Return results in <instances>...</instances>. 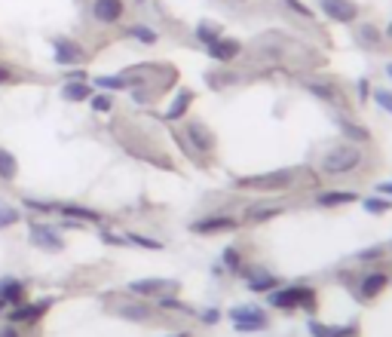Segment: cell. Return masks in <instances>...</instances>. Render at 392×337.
<instances>
[{
	"label": "cell",
	"instance_id": "6da1fadb",
	"mask_svg": "<svg viewBox=\"0 0 392 337\" xmlns=\"http://www.w3.org/2000/svg\"><path fill=\"white\" fill-rule=\"evenodd\" d=\"M362 166H365V154H362V147L349 145V141L328 147L322 154V160H319V172H322V175H331V178L353 175V172H359Z\"/></svg>",
	"mask_w": 392,
	"mask_h": 337
},
{
	"label": "cell",
	"instance_id": "7a4b0ae2",
	"mask_svg": "<svg viewBox=\"0 0 392 337\" xmlns=\"http://www.w3.org/2000/svg\"><path fill=\"white\" fill-rule=\"evenodd\" d=\"M297 181H301V169H276V172L236 178V188H242V190H291Z\"/></svg>",
	"mask_w": 392,
	"mask_h": 337
},
{
	"label": "cell",
	"instance_id": "3957f363",
	"mask_svg": "<svg viewBox=\"0 0 392 337\" xmlns=\"http://www.w3.org/2000/svg\"><path fill=\"white\" fill-rule=\"evenodd\" d=\"M270 307H279V310H295V307H304V310H312V307H316V291L304 289V285L273 289V291H270Z\"/></svg>",
	"mask_w": 392,
	"mask_h": 337
},
{
	"label": "cell",
	"instance_id": "277c9868",
	"mask_svg": "<svg viewBox=\"0 0 392 337\" xmlns=\"http://www.w3.org/2000/svg\"><path fill=\"white\" fill-rule=\"evenodd\" d=\"M89 19L102 28L120 25L126 19V0H92L89 3Z\"/></svg>",
	"mask_w": 392,
	"mask_h": 337
},
{
	"label": "cell",
	"instance_id": "5b68a950",
	"mask_svg": "<svg viewBox=\"0 0 392 337\" xmlns=\"http://www.w3.org/2000/svg\"><path fill=\"white\" fill-rule=\"evenodd\" d=\"M49 43H53V62L62 64V68H74V64L86 62V49H83L77 40H71V37H53Z\"/></svg>",
	"mask_w": 392,
	"mask_h": 337
},
{
	"label": "cell",
	"instance_id": "8992f818",
	"mask_svg": "<svg viewBox=\"0 0 392 337\" xmlns=\"http://www.w3.org/2000/svg\"><path fill=\"white\" fill-rule=\"evenodd\" d=\"M230 319L236 325V331L248 334V331H263L267 328V313L254 304H245V307H233L230 310Z\"/></svg>",
	"mask_w": 392,
	"mask_h": 337
},
{
	"label": "cell",
	"instance_id": "52a82bcc",
	"mask_svg": "<svg viewBox=\"0 0 392 337\" xmlns=\"http://www.w3.org/2000/svg\"><path fill=\"white\" fill-rule=\"evenodd\" d=\"M55 300L53 298H44V300H34V304H16L10 310V322L12 325H34V322H40L44 319V313L49 310V307H53Z\"/></svg>",
	"mask_w": 392,
	"mask_h": 337
},
{
	"label": "cell",
	"instance_id": "ba28073f",
	"mask_svg": "<svg viewBox=\"0 0 392 337\" xmlns=\"http://www.w3.org/2000/svg\"><path fill=\"white\" fill-rule=\"evenodd\" d=\"M31 246L44 248V252H62V248H65V239L59 236L55 227L37 224V221H34V224H31Z\"/></svg>",
	"mask_w": 392,
	"mask_h": 337
},
{
	"label": "cell",
	"instance_id": "9c48e42d",
	"mask_svg": "<svg viewBox=\"0 0 392 337\" xmlns=\"http://www.w3.org/2000/svg\"><path fill=\"white\" fill-rule=\"evenodd\" d=\"M319 10H322L328 19L344 21V25L359 19V6H355L353 0H319Z\"/></svg>",
	"mask_w": 392,
	"mask_h": 337
},
{
	"label": "cell",
	"instance_id": "30bf717a",
	"mask_svg": "<svg viewBox=\"0 0 392 337\" xmlns=\"http://www.w3.org/2000/svg\"><path fill=\"white\" fill-rule=\"evenodd\" d=\"M184 138H187V145H194V150H199V154H212V150H215V135L209 132V126L196 123V120L187 123Z\"/></svg>",
	"mask_w": 392,
	"mask_h": 337
},
{
	"label": "cell",
	"instance_id": "8fae6325",
	"mask_svg": "<svg viewBox=\"0 0 392 337\" xmlns=\"http://www.w3.org/2000/svg\"><path fill=\"white\" fill-rule=\"evenodd\" d=\"M55 212H59L62 218L80 221V224H98V221H102V212L89 209V206H77V203H55Z\"/></svg>",
	"mask_w": 392,
	"mask_h": 337
},
{
	"label": "cell",
	"instance_id": "7c38bea8",
	"mask_svg": "<svg viewBox=\"0 0 392 337\" xmlns=\"http://www.w3.org/2000/svg\"><path fill=\"white\" fill-rule=\"evenodd\" d=\"M236 227V218H230V215H212V218H203V221H194L190 224V230L194 233H221V230H233Z\"/></svg>",
	"mask_w": 392,
	"mask_h": 337
},
{
	"label": "cell",
	"instance_id": "4fadbf2b",
	"mask_svg": "<svg viewBox=\"0 0 392 337\" xmlns=\"http://www.w3.org/2000/svg\"><path fill=\"white\" fill-rule=\"evenodd\" d=\"M172 285L175 282H169V279H135L126 289H129V295H135V298H153V295H162L166 289H172Z\"/></svg>",
	"mask_w": 392,
	"mask_h": 337
},
{
	"label": "cell",
	"instance_id": "5bb4252c",
	"mask_svg": "<svg viewBox=\"0 0 392 337\" xmlns=\"http://www.w3.org/2000/svg\"><path fill=\"white\" fill-rule=\"evenodd\" d=\"M239 53H242V43L233 40V37H221V40H215V43L209 46V55H212L215 62H221V64L233 62Z\"/></svg>",
	"mask_w": 392,
	"mask_h": 337
},
{
	"label": "cell",
	"instance_id": "9a60e30c",
	"mask_svg": "<svg viewBox=\"0 0 392 337\" xmlns=\"http://www.w3.org/2000/svg\"><path fill=\"white\" fill-rule=\"evenodd\" d=\"M25 289H28V285L22 282V279H16V276H3V279H0V298H3L6 307L22 304V300H25Z\"/></svg>",
	"mask_w": 392,
	"mask_h": 337
},
{
	"label": "cell",
	"instance_id": "2e32d148",
	"mask_svg": "<svg viewBox=\"0 0 392 337\" xmlns=\"http://www.w3.org/2000/svg\"><path fill=\"white\" fill-rule=\"evenodd\" d=\"M113 313L117 316H123V319H129V322H147L151 319V307L144 304V300H126V304H117L113 307Z\"/></svg>",
	"mask_w": 392,
	"mask_h": 337
},
{
	"label": "cell",
	"instance_id": "e0dca14e",
	"mask_svg": "<svg viewBox=\"0 0 392 337\" xmlns=\"http://www.w3.org/2000/svg\"><path fill=\"white\" fill-rule=\"evenodd\" d=\"M389 285V276L386 273H365L362 276V282H359V298L362 300H371V298H377L383 289Z\"/></svg>",
	"mask_w": 392,
	"mask_h": 337
},
{
	"label": "cell",
	"instance_id": "ac0fdd59",
	"mask_svg": "<svg viewBox=\"0 0 392 337\" xmlns=\"http://www.w3.org/2000/svg\"><path fill=\"white\" fill-rule=\"evenodd\" d=\"M62 98H65V102H71V104L89 102V98H92L89 80H65V86H62Z\"/></svg>",
	"mask_w": 392,
	"mask_h": 337
},
{
	"label": "cell",
	"instance_id": "d6986e66",
	"mask_svg": "<svg viewBox=\"0 0 392 337\" xmlns=\"http://www.w3.org/2000/svg\"><path fill=\"white\" fill-rule=\"evenodd\" d=\"M129 86H135V80L129 74H102L92 80V89H111V92H120V89H129Z\"/></svg>",
	"mask_w": 392,
	"mask_h": 337
},
{
	"label": "cell",
	"instance_id": "ffe728a7",
	"mask_svg": "<svg viewBox=\"0 0 392 337\" xmlns=\"http://www.w3.org/2000/svg\"><path fill=\"white\" fill-rule=\"evenodd\" d=\"M242 273L248 276V289H252V291H273V289H279V279L263 273V270H248L245 267Z\"/></svg>",
	"mask_w": 392,
	"mask_h": 337
},
{
	"label": "cell",
	"instance_id": "44dd1931",
	"mask_svg": "<svg viewBox=\"0 0 392 337\" xmlns=\"http://www.w3.org/2000/svg\"><path fill=\"white\" fill-rule=\"evenodd\" d=\"M346 203H355L353 190H325V193H319V206H322V209H334V206H346Z\"/></svg>",
	"mask_w": 392,
	"mask_h": 337
},
{
	"label": "cell",
	"instance_id": "7402d4cb",
	"mask_svg": "<svg viewBox=\"0 0 392 337\" xmlns=\"http://www.w3.org/2000/svg\"><path fill=\"white\" fill-rule=\"evenodd\" d=\"M190 104H194V92H190V89H181V92L175 95V102L169 104L166 120H181L184 113H187V107H190Z\"/></svg>",
	"mask_w": 392,
	"mask_h": 337
},
{
	"label": "cell",
	"instance_id": "603a6c76",
	"mask_svg": "<svg viewBox=\"0 0 392 337\" xmlns=\"http://www.w3.org/2000/svg\"><path fill=\"white\" fill-rule=\"evenodd\" d=\"M310 331H312V337H349V334H355V325L331 328V325H322V322H310Z\"/></svg>",
	"mask_w": 392,
	"mask_h": 337
},
{
	"label": "cell",
	"instance_id": "cb8c5ba5",
	"mask_svg": "<svg viewBox=\"0 0 392 337\" xmlns=\"http://www.w3.org/2000/svg\"><path fill=\"white\" fill-rule=\"evenodd\" d=\"M19 221H22V212H19L12 203H3V199H0V233L16 227Z\"/></svg>",
	"mask_w": 392,
	"mask_h": 337
},
{
	"label": "cell",
	"instance_id": "d4e9b609",
	"mask_svg": "<svg viewBox=\"0 0 392 337\" xmlns=\"http://www.w3.org/2000/svg\"><path fill=\"white\" fill-rule=\"evenodd\" d=\"M306 89H310L312 95L325 98L328 104H337V102H340V92L334 89V86H328V83H319V80H306Z\"/></svg>",
	"mask_w": 392,
	"mask_h": 337
},
{
	"label": "cell",
	"instance_id": "484cf974",
	"mask_svg": "<svg viewBox=\"0 0 392 337\" xmlns=\"http://www.w3.org/2000/svg\"><path fill=\"white\" fill-rule=\"evenodd\" d=\"M279 212H282L279 206H254V209H248V212H245V221H248V224H261V221L276 218Z\"/></svg>",
	"mask_w": 392,
	"mask_h": 337
},
{
	"label": "cell",
	"instance_id": "4316f807",
	"mask_svg": "<svg viewBox=\"0 0 392 337\" xmlns=\"http://www.w3.org/2000/svg\"><path fill=\"white\" fill-rule=\"evenodd\" d=\"M16 172H19L16 156H12L10 150L0 147V181H12V178H16Z\"/></svg>",
	"mask_w": 392,
	"mask_h": 337
},
{
	"label": "cell",
	"instance_id": "83f0119b",
	"mask_svg": "<svg viewBox=\"0 0 392 337\" xmlns=\"http://www.w3.org/2000/svg\"><path fill=\"white\" fill-rule=\"evenodd\" d=\"M344 135H346L349 145H365V141H371L368 129L359 126V123H349V120H344Z\"/></svg>",
	"mask_w": 392,
	"mask_h": 337
},
{
	"label": "cell",
	"instance_id": "f1b7e54d",
	"mask_svg": "<svg viewBox=\"0 0 392 337\" xmlns=\"http://www.w3.org/2000/svg\"><path fill=\"white\" fill-rule=\"evenodd\" d=\"M126 37H135L138 43H147V46H151V43H156V40H160V34H156L153 28H144V25H132V28H126Z\"/></svg>",
	"mask_w": 392,
	"mask_h": 337
},
{
	"label": "cell",
	"instance_id": "f546056e",
	"mask_svg": "<svg viewBox=\"0 0 392 337\" xmlns=\"http://www.w3.org/2000/svg\"><path fill=\"white\" fill-rule=\"evenodd\" d=\"M196 37L205 43V46H212L215 40H221V28L212 25V21H199L196 25Z\"/></svg>",
	"mask_w": 392,
	"mask_h": 337
},
{
	"label": "cell",
	"instance_id": "4dcf8cb0",
	"mask_svg": "<svg viewBox=\"0 0 392 337\" xmlns=\"http://www.w3.org/2000/svg\"><path fill=\"white\" fill-rule=\"evenodd\" d=\"M19 80H22V71L12 68L10 62L0 59V86H16Z\"/></svg>",
	"mask_w": 392,
	"mask_h": 337
},
{
	"label": "cell",
	"instance_id": "1f68e13d",
	"mask_svg": "<svg viewBox=\"0 0 392 337\" xmlns=\"http://www.w3.org/2000/svg\"><path fill=\"white\" fill-rule=\"evenodd\" d=\"M126 242L141 246V248H151V252H160V248H162L160 239H151V236H144V233H126Z\"/></svg>",
	"mask_w": 392,
	"mask_h": 337
},
{
	"label": "cell",
	"instance_id": "d6a6232c",
	"mask_svg": "<svg viewBox=\"0 0 392 337\" xmlns=\"http://www.w3.org/2000/svg\"><path fill=\"white\" fill-rule=\"evenodd\" d=\"M22 209H31V212H40V215H46V212H55V203H46V199H34V197H25V199H22Z\"/></svg>",
	"mask_w": 392,
	"mask_h": 337
},
{
	"label": "cell",
	"instance_id": "836d02e7",
	"mask_svg": "<svg viewBox=\"0 0 392 337\" xmlns=\"http://www.w3.org/2000/svg\"><path fill=\"white\" fill-rule=\"evenodd\" d=\"M156 307H160V310H175V313H194L187 304H184V300L169 298V295H162V298H160V304H156Z\"/></svg>",
	"mask_w": 392,
	"mask_h": 337
},
{
	"label": "cell",
	"instance_id": "e575fe53",
	"mask_svg": "<svg viewBox=\"0 0 392 337\" xmlns=\"http://www.w3.org/2000/svg\"><path fill=\"white\" fill-rule=\"evenodd\" d=\"M221 261H224V267H227V270H242V257H239V248H236V246L224 248Z\"/></svg>",
	"mask_w": 392,
	"mask_h": 337
},
{
	"label": "cell",
	"instance_id": "d590c367",
	"mask_svg": "<svg viewBox=\"0 0 392 337\" xmlns=\"http://www.w3.org/2000/svg\"><path fill=\"white\" fill-rule=\"evenodd\" d=\"M89 107L95 113H108V111H113V102H111V95H92L89 98Z\"/></svg>",
	"mask_w": 392,
	"mask_h": 337
},
{
	"label": "cell",
	"instance_id": "8d00e7d4",
	"mask_svg": "<svg viewBox=\"0 0 392 337\" xmlns=\"http://www.w3.org/2000/svg\"><path fill=\"white\" fill-rule=\"evenodd\" d=\"M285 6H288L291 12H295V16H301V19H312V12H310V6L306 3H301V0H282Z\"/></svg>",
	"mask_w": 392,
	"mask_h": 337
},
{
	"label": "cell",
	"instance_id": "74e56055",
	"mask_svg": "<svg viewBox=\"0 0 392 337\" xmlns=\"http://www.w3.org/2000/svg\"><path fill=\"white\" fill-rule=\"evenodd\" d=\"M359 37H362V43H371V46H380V34H377L371 25H362V28H359Z\"/></svg>",
	"mask_w": 392,
	"mask_h": 337
},
{
	"label": "cell",
	"instance_id": "f35d334b",
	"mask_svg": "<svg viewBox=\"0 0 392 337\" xmlns=\"http://www.w3.org/2000/svg\"><path fill=\"white\" fill-rule=\"evenodd\" d=\"M365 209L371 212V215H383V212H389V203L386 199H365Z\"/></svg>",
	"mask_w": 392,
	"mask_h": 337
},
{
	"label": "cell",
	"instance_id": "ab89813d",
	"mask_svg": "<svg viewBox=\"0 0 392 337\" xmlns=\"http://www.w3.org/2000/svg\"><path fill=\"white\" fill-rule=\"evenodd\" d=\"M374 102L380 104L383 111L392 113V92H389V89H377V92H374Z\"/></svg>",
	"mask_w": 392,
	"mask_h": 337
},
{
	"label": "cell",
	"instance_id": "60d3db41",
	"mask_svg": "<svg viewBox=\"0 0 392 337\" xmlns=\"http://www.w3.org/2000/svg\"><path fill=\"white\" fill-rule=\"evenodd\" d=\"M0 337H25L22 328L12 325V322H6V325H0Z\"/></svg>",
	"mask_w": 392,
	"mask_h": 337
},
{
	"label": "cell",
	"instance_id": "b9f144b4",
	"mask_svg": "<svg viewBox=\"0 0 392 337\" xmlns=\"http://www.w3.org/2000/svg\"><path fill=\"white\" fill-rule=\"evenodd\" d=\"M102 239L108 242V246H126V236H113L111 230H102Z\"/></svg>",
	"mask_w": 392,
	"mask_h": 337
},
{
	"label": "cell",
	"instance_id": "7bdbcfd3",
	"mask_svg": "<svg viewBox=\"0 0 392 337\" xmlns=\"http://www.w3.org/2000/svg\"><path fill=\"white\" fill-rule=\"evenodd\" d=\"M65 80H89V74L83 68H74V71H68L65 74Z\"/></svg>",
	"mask_w": 392,
	"mask_h": 337
},
{
	"label": "cell",
	"instance_id": "ee69618b",
	"mask_svg": "<svg viewBox=\"0 0 392 337\" xmlns=\"http://www.w3.org/2000/svg\"><path fill=\"white\" fill-rule=\"evenodd\" d=\"M218 319H221V310H205V313H203V322H205V325H215Z\"/></svg>",
	"mask_w": 392,
	"mask_h": 337
},
{
	"label": "cell",
	"instance_id": "f6af8a7d",
	"mask_svg": "<svg viewBox=\"0 0 392 337\" xmlns=\"http://www.w3.org/2000/svg\"><path fill=\"white\" fill-rule=\"evenodd\" d=\"M377 257H380V248H368V252L359 255V261H377Z\"/></svg>",
	"mask_w": 392,
	"mask_h": 337
},
{
	"label": "cell",
	"instance_id": "bcb514c9",
	"mask_svg": "<svg viewBox=\"0 0 392 337\" xmlns=\"http://www.w3.org/2000/svg\"><path fill=\"white\" fill-rule=\"evenodd\" d=\"M359 95L368 98V80H359Z\"/></svg>",
	"mask_w": 392,
	"mask_h": 337
},
{
	"label": "cell",
	"instance_id": "7dc6e473",
	"mask_svg": "<svg viewBox=\"0 0 392 337\" xmlns=\"http://www.w3.org/2000/svg\"><path fill=\"white\" fill-rule=\"evenodd\" d=\"M380 193H389L392 197V184H380Z\"/></svg>",
	"mask_w": 392,
	"mask_h": 337
},
{
	"label": "cell",
	"instance_id": "c3c4849f",
	"mask_svg": "<svg viewBox=\"0 0 392 337\" xmlns=\"http://www.w3.org/2000/svg\"><path fill=\"white\" fill-rule=\"evenodd\" d=\"M386 37L392 40V21H389V28H386Z\"/></svg>",
	"mask_w": 392,
	"mask_h": 337
},
{
	"label": "cell",
	"instance_id": "681fc988",
	"mask_svg": "<svg viewBox=\"0 0 392 337\" xmlns=\"http://www.w3.org/2000/svg\"><path fill=\"white\" fill-rule=\"evenodd\" d=\"M6 310V304H3V298H0V313H3Z\"/></svg>",
	"mask_w": 392,
	"mask_h": 337
},
{
	"label": "cell",
	"instance_id": "f907efd6",
	"mask_svg": "<svg viewBox=\"0 0 392 337\" xmlns=\"http://www.w3.org/2000/svg\"><path fill=\"white\" fill-rule=\"evenodd\" d=\"M386 74H389V77H392V62H389V64H386Z\"/></svg>",
	"mask_w": 392,
	"mask_h": 337
},
{
	"label": "cell",
	"instance_id": "816d5d0a",
	"mask_svg": "<svg viewBox=\"0 0 392 337\" xmlns=\"http://www.w3.org/2000/svg\"><path fill=\"white\" fill-rule=\"evenodd\" d=\"M172 337H187V334H172Z\"/></svg>",
	"mask_w": 392,
	"mask_h": 337
}]
</instances>
